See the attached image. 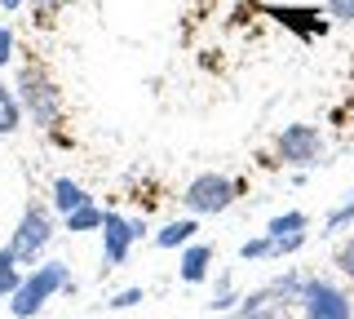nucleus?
Here are the masks:
<instances>
[{"mask_svg": "<svg viewBox=\"0 0 354 319\" xmlns=\"http://www.w3.org/2000/svg\"><path fill=\"white\" fill-rule=\"evenodd\" d=\"M58 293H66V297L75 293L71 266H66V262H36V266L22 275L18 293L9 297V315H14V319H36Z\"/></svg>", "mask_w": 354, "mask_h": 319, "instance_id": "obj_1", "label": "nucleus"}, {"mask_svg": "<svg viewBox=\"0 0 354 319\" xmlns=\"http://www.w3.org/2000/svg\"><path fill=\"white\" fill-rule=\"evenodd\" d=\"M14 93L22 102V116L36 129H53L62 120V93H58V84L49 80L44 67H22L18 80H14Z\"/></svg>", "mask_w": 354, "mask_h": 319, "instance_id": "obj_2", "label": "nucleus"}, {"mask_svg": "<svg viewBox=\"0 0 354 319\" xmlns=\"http://www.w3.org/2000/svg\"><path fill=\"white\" fill-rule=\"evenodd\" d=\"M235 200H239V182L226 178V173H199L182 191V208L191 217H221Z\"/></svg>", "mask_w": 354, "mask_h": 319, "instance_id": "obj_3", "label": "nucleus"}, {"mask_svg": "<svg viewBox=\"0 0 354 319\" xmlns=\"http://www.w3.org/2000/svg\"><path fill=\"white\" fill-rule=\"evenodd\" d=\"M53 244V208L44 204H27L14 226V239H9V253L22 262V266H36V262L44 257V248Z\"/></svg>", "mask_w": 354, "mask_h": 319, "instance_id": "obj_4", "label": "nucleus"}, {"mask_svg": "<svg viewBox=\"0 0 354 319\" xmlns=\"http://www.w3.org/2000/svg\"><path fill=\"white\" fill-rule=\"evenodd\" d=\"M297 306H301V319H354V297L324 275H306Z\"/></svg>", "mask_w": 354, "mask_h": 319, "instance_id": "obj_5", "label": "nucleus"}, {"mask_svg": "<svg viewBox=\"0 0 354 319\" xmlns=\"http://www.w3.org/2000/svg\"><path fill=\"white\" fill-rule=\"evenodd\" d=\"M274 151H279V160L288 169L306 173V169H319V164H324L328 142H324V134H319L315 125H283L279 138H274Z\"/></svg>", "mask_w": 354, "mask_h": 319, "instance_id": "obj_6", "label": "nucleus"}, {"mask_svg": "<svg viewBox=\"0 0 354 319\" xmlns=\"http://www.w3.org/2000/svg\"><path fill=\"white\" fill-rule=\"evenodd\" d=\"M97 235H102V266H106V271H115V266H124V262H129L133 244L147 235V222H142V217L111 213V208H106L102 230H97Z\"/></svg>", "mask_w": 354, "mask_h": 319, "instance_id": "obj_7", "label": "nucleus"}, {"mask_svg": "<svg viewBox=\"0 0 354 319\" xmlns=\"http://www.w3.org/2000/svg\"><path fill=\"white\" fill-rule=\"evenodd\" d=\"M208 275H213V244L191 239V244L182 248V257H177V280L182 284H204Z\"/></svg>", "mask_w": 354, "mask_h": 319, "instance_id": "obj_8", "label": "nucleus"}, {"mask_svg": "<svg viewBox=\"0 0 354 319\" xmlns=\"http://www.w3.org/2000/svg\"><path fill=\"white\" fill-rule=\"evenodd\" d=\"M49 191H53L49 200H53V213H58V217H66L71 208H80V204H93V195H88L75 178H53Z\"/></svg>", "mask_w": 354, "mask_h": 319, "instance_id": "obj_9", "label": "nucleus"}, {"mask_svg": "<svg viewBox=\"0 0 354 319\" xmlns=\"http://www.w3.org/2000/svg\"><path fill=\"white\" fill-rule=\"evenodd\" d=\"M195 230H199V217H173V222H164L160 230H155V248H186L195 239Z\"/></svg>", "mask_w": 354, "mask_h": 319, "instance_id": "obj_10", "label": "nucleus"}, {"mask_svg": "<svg viewBox=\"0 0 354 319\" xmlns=\"http://www.w3.org/2000/svg\"><path fill=\"white\" fill-rule=\"evenodd\" d=\"M102 217H106V208L102 204H80V208H71V213L62 217V230L66 235H88V230H102Z\"/></svg>", "mask_w": 354, "mask_h": 319, "instance_id": "obj_11", "label": "nucleus"}, {"mask_svg": "<svg viewBox=\"0 0 354 319\" xmlns=\"http://www.w3.org/2000/svg\"><path fill=\"white\" fill-rule=\"evenodd\" d=\"M22 102H18V93H14V84H5L0 80V138H9V134H18L22 129Z\"/></svg>", "mask_w": 354, "mask_h": 319, "instance_id": "obj_12", "label": "nucleus"}, {"mask_svg": "<svg viewBox=\"0 0 354 319\" xmlns=\"http://www.w3.org/2000/svg\"><path fill=\"white\" fill-rule=\"evenodd\" d=\"M22 275H27V266L9 253V244L0 248V302H9V297L18 293V284H22Z\"/></svg>", "mask_w": 354, "mask_h": 319, "instance_id": "obj_13", "label": "nucleus"}, {"mask_svg": "<svg viewBox=\"0 0 354 319\" xmlns=\"http://www.w3.org/2000/svg\"><path fill=\"white\" fill-rule=\"evenodd\" d=\"M239 297H243V293H235V275H230V271H221V275H217V284H213V297H208L204 306L221 315V311H235V306H239Z\"/></svg>", "mask_w": 354, "mask_h": 319, "instance_id": "obj_14", "label": "nucleus"}, {"mask_svg": "<svg viewBox=\"0 0 354 319\" xmlns=\"http://www.w3.org/2000/svg\"><path fill=\"white\" fill-rule=\"evenodd\" d=\"M297 230H310V217L301 213V208H288V213H279V217H270V222H266V235H270V239L297 235Z\"/></svg>", "mask_w": 354, "mask_h": 319, "instance_id": "obj_15", "label": "nucleus"}, {"mask_svg": "<svg viewBox=\"0 0 354 319\" xmlns=\"http://www.w3.org/2000/svg\"><path fill=\"white\" fill-rule=\"evenodd\" d=\"M350 226H354V191H346V200L324 217V230H319V235H341V230H350Z\"/></svg>", "mask_w": 354, "mask_h": 319, "instance_id": "obj_16", "label": "nucleus"}, {"mask_svg": "<svg viewBox=\"0 0 354 319\" xmlns=\"http://www.w3.org/2000/svg\"><path fill=\"white\" fill-rule=\"evenodd\" d=\"M266 239H270V235H266ZM306 239H310V230H297V235L270 239V262H283V257H292V253H301V248H306Z\"/></svg>", "mask_w": 354, "mask_h": 319, "instance_id": "obj_17", "label": "nucleus"}, {"mask_svg": "<svg viewBox=\"0 0 354 319\" xmlns=\"http://www.w3.org/2000/svg\"><path fill=\"white\" fill-rule=\"evenodd\" d=\"M142 302H147V289L133 284V289H120V293L106 297V311H133V306H142Z\"/></svg>", "mask_w": 354, "mask_h": 319, "instance_id": "obj_18", "label": "nucleus"}, {"mask_svg": "<svg viewBox=\"0 0 354 319\" xmlns=\"http://www.w3.org/2000/svg\"><path fill=\"white\" fill-rule=\"evenodd\" d=\"M332 266L341 271V280L354 284V235H346V239L337 244V253H332Z\"/></svg>", "mask_w": 354, "mask_h": 319, "instance_id": "obj_19", "label": "nucleus"}, {"mask_svg": "<svg viewBox=\"0 0 354 319\" xmlns=\"http://www.w3.org/2000/svg\"><path fill=\"white\" fill-rule=\"evenodd\" d=\"M239 262H270V239H266V235L243 239V244H239Z\"/></svg>", "mask_w": 354, "mask_h": 319, "instance_id": "obj_20", "label": "nucleus"}, {"mask_svg": "<svg viewBox=\"0 0 354 319\" xmlns=\"http://www.w3.org/2000/svg\"><path fill=\"white\" fill-rule=\"evenodd\" d=\"M230 319H288V306H248V311H230Z\"/></svg>", "mask_w": 354, "mask_h": 319, "instance_id": "obj_21", "label": "nucleus"}, {"mask_svg": "<svg viewBox=\"0 0 354 319\" xmlns=\"http://www.w3.org/2000/svg\"><path fill=\"white\" fill-rule=\"evenodd\" d=\"M14 58H18V36H14V27H0V71Z\"/></svg>", "mask_w": 354, "mask_h": 319, "instance_id": "obj_22", "label": "nucleus"}, {"mask_svg": "<svg viewBox=\"0 0 354 319\" xmlns=\"http://www.w3.org/2000/svg\"><path fill=\"white\" fill-rule=\"evenodd\" d=\"M27 5H31V14H36V18H53V14H62L71 0H27Z\"/></svg>", "mask_w": 354, "mask_h": 319, "instance_id": "obj_23", "label": "nucleus"}, {"mask_svg": "<svg viewBox=\"0 0 354 319\" xmlns=\"http://www.w3.org/2000/svg\"><path fill=\"white\" fill-rule=\"evenodd\" d=\"M328 14L337 23H354V0H328Z\"/></svg>", "mask_w": 354, "mask_h": 319, "instance_id": "obj_24", "label": "nucleus"}, {"mask_svg": "<svg viewBox=\"0 0 354 319\" xmlns=\"http://www.w3.org/2000/svg\"><path fill=\"white\" fill-rule=\"evenodd\" d=\"M27 5V0H0V9H5V14H14V9H22Z\"/></svg>", "mask_w": 354, "mask_h": 319, "instance_id": "obj_25", "label": "nucleus"}]
</instances>
